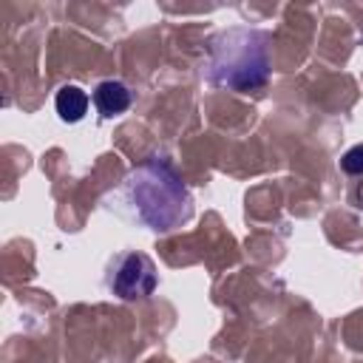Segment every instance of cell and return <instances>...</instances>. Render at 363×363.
<instances>
[{
	"label": "cell",
	"mask_w": 363,
	"mask_h": 363,
	"mask_svg": "<svg viewBox=\"0 0 363 363\" xmlns=\"http://www.w3.org/2000/svg\"><path fill=\"white\" fill-rule=\"evenodd\" d=\"M128 213L153 233L179 230L193 218V196L167 156H147L119 190Z\"/></svg>",
	"instance_id": "6da1fadb"
},
{
	"label": "cell",
	"mask_w": 363,
	"mask_h": 363,
	"mask_svg": "<svg viewBox=\"0 0 363 363\" xmlns=\"http://www.w3.org/2000/svg\"><path fill=\"white\" fill-rule=\"evenodd\" d=\"M207 79L247 94L269 79V34L247 26L218 31L207 43Z\"/></svg>",
	"instance_id": "7a4b0ae2"
},
{
	"label": "cell",
	"mask_w": 363,
	"mask_h": 363,
	"mask_svg": "<svg viewBox=\"0 0 363 363\" xmlns=\"http://www.w3.org/2000/svg\"><path fill=\"white\" fill-rule=\"evenodd\" d=\"M340 170L349 176H363V142L352 145L343 156H340Z\"/></svg>",
	"instance_id": "8992f818"
},
{
	"label": "cell",
	"mask_w": 363,
	"mask_h": 363,
	"mask_svg": "<svg viewBox=\"0 0 363 363\" xmlns=\"http://www.w3.org/2000/svg\"><path fill=\"white\" fill-rule=\"evenodd\" d=\"M91 99H94L96 111H99L105 119L119 116V113H125V111L130 108V91H128V85L119 82V79H102V82L94 88Z\"/></svg>",
	"instance_id": "277c9868"
},
{
	"label": "cell",
	"mask_w": 363,
	"mask_h": 363,
	"mask_svg": "<svg viewBox=\"0 0 363 363\" xmlns=\"http://www.w3.org/2000/svg\"><path fill=\"white\" fill-rule=\"evenodd\" d=\"M352 201H354L357 207H363V182H360V184L352 190Z\"/></svg>",
	"instance_id": "52a82bcc"
},
{
	"label": "cell",
	"mask_w": 363,
	"mask_h": 363,
	"mask_svg": "<svg viewBox=\"0 0 363 363\" xmlns=\"http://www.w3.org/2000/svg\"><path fill=\"white\" fill-rule=\"evenodd\" d=\"M54 108L62 122H79L88 111V94L77 85H62L54 96Z\"/></svg>",
	"instance_id": "5b68a950"
},
{
	"label": "cell",
	"mask_w": 363,
	"mask_h": 363,
	"mask_svg": "<svg viewBox=\"0 0 363 363\" xmlns=\"http://www.w3.org/2000/svg\"><path fill=\"white\" fill-rule=\"evenodd\" d=\"M108 289L113 295H119L122 301H136V298H147L159 278H156V267L145 252H122L111 261L108 269Z\"/></svg>",
	"instance_id": "3957f363"
}]
</instances>
